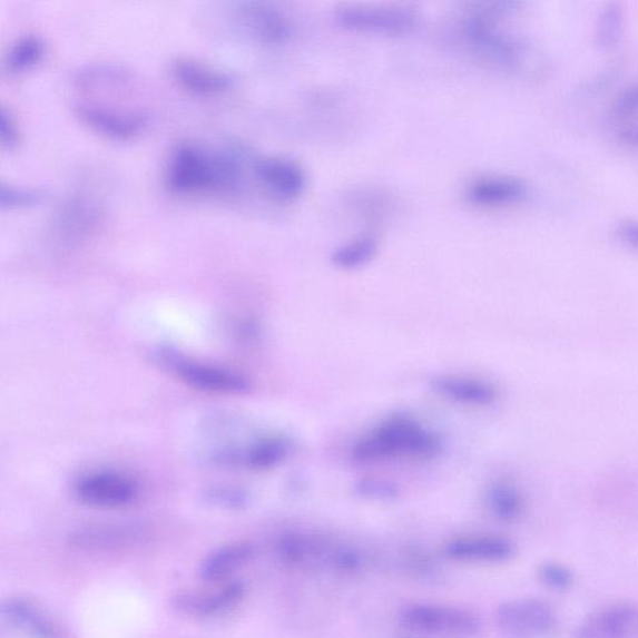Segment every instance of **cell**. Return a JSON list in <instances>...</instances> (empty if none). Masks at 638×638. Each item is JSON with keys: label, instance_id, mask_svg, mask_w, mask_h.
Here are the masks:
<instances>
[{"label": "cell", "instance_id": "cell-1", "mask_svg": "<svg viewBox=\"0 0 638 638\" xmlns=\"http://www.w3.org/2000/svg\"><path fill=\"white\" fill-rule=\"evenodd\" d=\"M241 179L237 156L208 153L194 144L177 146L166 170V186L177 195H225L236 192Z\"/></svg>", "mask_w": 638, "mask_h": 638}, {"label": "cell", "instance_id": "cell-2", "mask_svg": "<svg viewBox=\"0 0 638 638\" xmlns=\"http://www.w3.org/2000/svg\"><path fill=\"white\" fill-rule=\"evenodd\" d=\"M442 451L441 438L412 418L393 416L353 446L355 462L373 463L402 455L433 458Z\"/></svg>", "mask_w": 638, "mask_h": 638}, {"label": "cell", "instance_id": "cell-3", "mask_svg": "<svg viewBox=\"0 0 638 638\" xmlns=\"http://www.w3.org/2000/svg\"><path fill=\"white\" fill-rule=\"evenodd\" d=\"M514 4L498 3L470 10L460 24V38L481 60L497 67L514 69L524 60L527 49L497 26V18Z\"/></svg>", "mask_w": 638, "mask_h": 638}, {"label": "cell", "instance_id": "cell-4", "mask_svg": "<svg viewBox=\"0 0 638 638\" xmlns=\"http://www.w3.org/2000/svg\"><path fill=\"white\" fill-rule=\"evenodd\" d=\"M278 556L288 567L351 573L362 567L357 549L311 533H289L278 542Z\"/></svg>", "mask_w": 638, "mask_h": 638}, {"label": "cell", "instance_id": "cell-5", "mask_svg": "<svg viewBox=\"0 0 638 638\" xmlns=\"http://www.w3.org/2000/svg\"><path fill=\"white\" fill-rule=\"evenodd\" d=\"M400 621L411 631L448 638H472L479 635V617L453 605L416 602L404 606Z\"/></svg>", "mask_w": 638, "mask_h": 638}, {"label": "cell", "instance_id": "cell-6", "mask_svg": "<svg viewBox=\"0 0 638 638\" xmlns=\"http://www.w3.org/2000/svg\"><path fill=\"white\" fill-rule=\"evenodd\" d=\"M336 22L344 29L380 36H403L418 24L415 10L406 6H343Z\"/></svg>", "mask_w": 638, "mask_h": 638}, {"label": "cell", "instance_id": "cell-7", "mask_svg": "<svg viewBox=\"0 0 638 638\" xmlns=\"http://www.w3.org/2000/svg\"><path fill=\"white\" fill-rule=\"evenodd\" d=\"M76 495L90 507L118 509L134 504L141 495V485L138 479L119 470H98L77 481Z\"/></svg>", "mask_w": 638, "mask_h": 638}, {"label": "cell", "instance_id": "cell-8", "mask_svg": "<svg viewBox=\"0 0 638 638\" xmlns=\"http://www.w3.org/2000/svg\"><path fill=\"white\" fill-rule=\"evenodd\" d=\"M558 616L539 599H516L499 606L497 624L510 638H541L556 630Z\"/></svg>", "mask_w": 638, "mask_h": 638}, {"label": "cell", "instance_id": "cell-9", "mask_svg": "<svg viewBox=\"0 0 638 638\" xmlns=\"http://www.w3.org/2000/svg\"><path fill=\"white\" fill-rule=\"evenodd\" d=\"M173 367L176 375L196 391L222 395H244L253 391L247 375L222 365L176 359Z\"/></svg>", "mask_w": 638, "mask_h": 638}, {"label": "cell", "instance_id": "cell-10", "mask_svg": "<svg viewBox=\"0 0 638 638\" xmlns=\"http://www.w3.org/2000/svg\"><path fill=\"white\" fill-rule=\"evenodd\" d=\"M149 530L139 522H102L82 527L72 533V547L87 551H122L141 547Z\"/></svg>", "mask_w": 638, "mask_h": 638}, {"label": "cell", "instance_id": "cell-11", "mask_svg": "<svg viewBox=\"0 0 638 638\" xmlns=\"http://www.w3.org/2000/svg\"><path fill=\"white\" fill-rule=\"evenodd\" d=\"M75 112L87 128L110 140L139 138L149 124L148 118L140 112L115 110L96 104H77Z\"/></svg>", "mask_w": 638, "mask_h": 638}, {"label": "cell", "instance_id": "cell-12", "mask_svg": "<svg viewBox=\"0 0 638 638\" xmlns=\"http://www.w3.org/2000/svg\"><path fill=\"white\" fill-rule=\"evenodd\" d=\"M575 638H638V603L616 602L595 610L577 627Z\"/></svg>", "mask_w": 638, "mask_h": 638}, {"label": "cell", "instance_id": "cell-13", "mask_svg": "<svg viewBox=\"0 0 638 638\" xmlns=\"http://www.w3.org/2000/svg\"><path fill=\"white\" fill-rule=\"evenodd\" d=\"M236 18L251 37L268 46L287 43L295 31L292 20L281 9L268 3H241Z\"/></svg>", "mask_w": 638, "mask_h": 638}, {"label": "cell", "instance_id": "cell-14", "mask_svg": "<svg viewBox=\"0 0 638 638\" xmlns=\"http://www.w3.org/2000/svg\"><path fill=\"white\" fill-rule=\"evenodd\" d=\"M257 180L278 200H296L306 188V174L295 161L268 156L254 164Z\"/></svg>", "mask_w": 638, "mask_h": 638}, {"label": "cell", "instance_id": "cell-15", "mask_svg": "<svg viewBox=\"0 0 638 638\" xmlns=\"http://www.w3.org/2000/svg\"><path fill=\"white\" fill-rule=\"evenodd\" d=\"M444 552L459 562L500 563L517 556V546L499 536H465L449 541Z\"/></svg>", "mask_w": 638, "mask_h": 638}, {"label": "cell", "instance_id": "cell-16", "mask_svg": "<svg viewBox=\"0 0 638 638\" xmlns=\"http://www.w3.org/2000/svg\"><path fill=\"white\" fill-rule=\"evenodd\" d=\"M527 195V184L507 175L478 177L467 186L465 190L469 203L485 208L516 205L524 200Z\"/></svg>", "mask_w": 638, "mask_h": 638}, {"label": "cell", "instance_id": "cell-17", "mask_svg": "<svg viewBox=\"0 0 638 638\" xmlns=\"http://www.w3.org/2000/svg\"><path fill=\"white\" fill-rule=\"evenodd\" d=\"M245 588L241 582H227L212 591L185 592L176 596L175 608L193 617L223 615L244 599Z\"/></svg>", "mask_w": 638, "mask_h": 638}, {"label": "cell", "instance_id": "cell-18", "mask_svg": "<svg viewBox=\"0 0 638 638\" xmlns=\"http://www.w3.org/2000/svg\"><path fill=\"white\" fill-rule=\"evenodd\" d=\"M171 75L179 86L197 96H217L233 86L226 72L192 58H177Z\"/></svg>", "mask_w": 638, "mask_h": 638}, {"label": "cell", "instance_id": "cell-19", "mask_svg": "<svg viewBox=\"0 0 638 638\" xmlns=\"http://www.w3.org/2000/svg\"><path fill=\"white\" fill-rule=\"evenodd\" d=\"M433 390L446 399L468 404L485 406L498 399V390L487 381L462 375H438L431 382Z\"/></svg>", "mask_w": 638, "mask_h": 638}, {"label": "cell", "instance_id": "cell-20", "mask_svg": "<svg viewBox=\"0 0 638 638\" xmlns=\"http://www.w3.org/2000/svg\"><path fill=\"white\" fill-rule=\"evenodd\" d=\"M100 212L96 204L86 198H71L62 206L56 218V232L62 239L70 243L92 235L100 223Z\"/></svg>", "mask_w": 638, "mask_h": 638}, {"label": "cell", "instance_id": "cell-21", "mask_svg": "<svg viewBox=\"0 0 638 638\" xmlns=\"http://www.w3.org/2000/svg\"><path fill=\"white\" fill-rule=\"evenodd\" d=\"M4 616L10 624L35 638H62L58 626L41 612L23 600H10L4 605Z\"/></svg>", "mask_w": 638, "mask_h": 638}, {"label": "cell", "instance_id": "cell-22", "mask_svg": "<svg viewBox=\"0 0 638 638\" xmlns=\"http://www.w3.org/2000/svg\"><path fill=\"white\" fill-rule=\"evenodd\" d=\"M485 501L491 514L500 521H517L526 511L524 495L507 479L494 480L488 487Z\"/></svg>", "mask_w": 638, "mask_h": 638}, {"label": "cell", "instance_id": "cell-23", "mask_svg": "<svg viewBox=\"0 0 638 638\" xmlns=\"http://www.w3.org/2000/svg\"><path fill=\"white\" fill-rule=\"evenodd\" d=\"M251 553L253 550L244 543H233L218 549L204 561L202 578L210 582L224 581L245 565Z\"/></svg>", "mask_w": 638, "mask_h": 638}, {"label": "cell", "instance_id": "cell-24", "mask_svg": "<svg viewBox=\"0 0 638 638\" xmlns=\"http://www.w3.org/2000/svg\"><path fill=\"white\" fill-rule=\"evenodd\" d=\"M292 443L286 436H267L251 445L243 454V463L256 470L275 468L289 457Z\"/></svg>", "mask_w": 638, "mask_h": 638}, {"label": "cell", "instance_id": "cell-25", "mask_svg": "<svg viewBox=\"0 0 638 638\" xmlns=\"http://www.w3.org/2000/svg\"><path fill=\"white\" fill-rule=\"evenodd\" d=\"M46 55L45 40L36 35L20 37L8 50L4 68L9 75H19L39 65Z\"/></svg>", "mask_w": 638, "mask_h": 638}, {"label": "cell", "instance_id": "cell-26", "mask_svg": "<svg viewBox=\"0 0 638 638\" xmlns=\"http://www.w3.org/2000/svg\"><path fill=\"white\" fill-rule=\"evenodd\" d=\"M379 247V241L373 236H362L334 251L332 263L342 269L360 268L371 263Z\"/></svg>", "mask_w": 638, "mask_h": 638}, {"label": "cell", "instance_id": "cell-27", "mask_svg": "<svg viewBox=\"0 0 638 638\" xmlns=\"http://www.w3.org/2000/svg\"><path fill=\"white\" fill-rule=\"evenodd\" d=\"M624 31V13L619 4H608L602 10L598 26H596V40L600 48L611 49L619 43Z\"/></svg>", "mask_w": 638, "mask_h": 638}, {"label": "cell", "instance_id": "cell-28", "mask_svg": "<svg viewBox=\"0 0 638 638\" xmlns=\"http://www.w3.org/2000/svg\"><path fill=\"white\" fill-rule=\"evenodd\" d=\"M540 581L553 591H568L575 583V575L567 565L549 561L540 565L538 570Z\"/></svg>", "mask_w": 638, "mask_h": 638}, {"label": "cell", "instance_id": "cell-29", "mask_svg": "<svg viewBox=\"0 0 638 638\" xmlns=\"http://www.w3.org/2000/svg\"><path fill=\"white\" fill-rule=\"evenodd\" d=\"M43 200V194L33 188L19 187L2 183L0 186V206L2 208L31 207Z\"/></svg>", "mask_w": 638, "mask_h": 638}, {"label": "cell", "instance_id": "cell-30", "mask_svg": "<svg viewBox=\"0 0 638 638\" xmlns=\"http://www.w3.org/2000/svg\"><path fill=\"white\" fill-rule=\"evenodd\" d=\"M355 493L364 499L389 501L400 495V488L391 481L364 478L354 485Z\"/></svg>", "mask_w": 638, "mask_h": 638}, {"label": "cell", "instance_id": "cell-31", "mask_svg": "<svg viewBox=\"0 0 638 638\" xmlns=\"http://www.w3.org/2000/svg\"><path fill=\"white\" fill-rule=\"evenodd\" d=\"M20 138H22V135H20L18 122L12 111L4 107L0 108V143H2L3 148L14 149Z\"/></svg>", "mask_w": 638, "mask_h": 638}, {"label": "cell", "instance_id": "cell-32", "mask_svg": "<svg viewBox=\"0 0 638 638\" xmlns=\"http://www.w3.org/2000/svg\"><path fill=\"white\" fill-rule=\"evenodd\" d=\"M614 109L620 117H630L638 112V84L627 88L616 98Z\"/></svg>", "mask_w": 638, "mask_h": 638}, {"label": "cell", "instance_id": "cell-33", "mask_svg": "<svg viewBox=\"0 0 638 638\" xmlns=\"http://www.w3.org/2000/svg\"><path fill=\"white\" fill-rule=\"evenodd\" d=\"M616 235L622 243L638 248V223L627 222L622 223L616 228Z\"/></svg>", "mask_w": 638, "mask_h": 638}, {"label": "cell", "instance_id": "cell-34", "mask_svg": "<svg viewBox=\"0 0 638 638\" xmlns=\"http://www.w3.org/2000/svg\"><path fill=\"white\" fill-rule=\"evenodd\" d=\"M619 139L627 148L638 150V122L626 125L619 131Z\"/></svg>", "mask_w": 638, "mask_h": 638}]
</instances>
